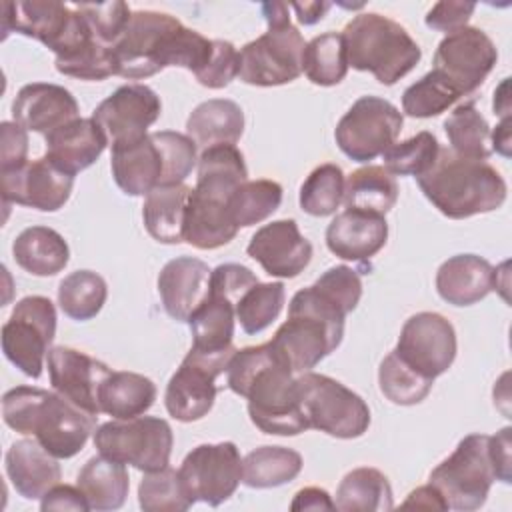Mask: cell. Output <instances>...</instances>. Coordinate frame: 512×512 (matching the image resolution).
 Segmentation results:
<instances>
[{
  "label": "cell",
  "mask_w": 512,
  "mask_h": 512,
  "mask_svg": "<svg viewBox=\"0 0 512 512\" xmlns=\"http://www.w3.org/2000/svg\"><path fill=\"white\" fill-rule=\"evenodd\" d=\"M108 298L106 280L92 270L70 272L58 286V304L62 312L78 322L94 318Z\"/></svg>",
  "instance_id": "obj_42"
},
{
  "label": "cell",
  "mask_w": 512,
  "mask_h": 512,
  "mask_svg": "<svg viewBox=\"0 0 512 512\" xmlns=\"http://www.w3.org/2000/svg\"><path fill=\"white\" fill-rule=\"evenodd\" d=\"M344 172L336 164H320L300 186V208L310 216H330L344 200Z\"/></svg>",
  "instance_id": "obj_47"
},
{
  "label": "cell",
  "mask_w": 512,
  "mask_h": 512,
  "mask_svg": "<svg viewBox=\"0 0 512 512\" xmlns=\"http://www.w3.org/2000/svg\"><path fill=\"white\" fill-rule=\"evenodd\" d=\"M342 36L348 66L370 72L384 86L396 84L422 58L420 46L406 28L376 12L356 14Z\"/></svg>",
  "instance_id": "obj_5"
},
{
  "label": "cell",
  "mask_w": 512,
  "mask_h": 512,
  "mask_svg": "<svg viewBox=\"0 0 512 512\" xmlns=\"http://www.w3.org/2000/svg\"><path fill=\"white\" fill-rule=\"evenodd\" d=\"M444 132L448 136L450 150L456 156L470 160L490 158V126L472 100L456 106L450 112V116L444 120Z\"/></svg>",
  "instance_id": "obj_39"
},
{
  "label": "cell",
  "mask_w": 512,
  "mask_h": 512,
  "mask_svg": "<svg viewBox=\"0 0 512 512\" xmlns=\"http://www.w3.org/2000/svg\"><path fill=\"white\" fill-rule=\"evenodd\" d=\"M488 440V434L464 436L454 452L430 472L428 484L442 494L448 508L478 510L484 506L496 480Z\"/></svg>",
  "instance_id": "obj_9"
},
{
  "label": "cell",
  "mask_w": 512,
  "mask_h": 512,
  "mask_svg": "<svg viewBox=\"0 0 512 512\" xmlns=\"http://www.w3.org/2000/svg\"><path fill=\"white\" fill-rule=\"evenodd\" d=\"M2 418L14 432L34 436L58 460L76 456L96 430V416L36 386L10 388L2 396Z\"/></svg>",
  "instance_id": "obj_2"
},
{
  "label": "cell",
  "mask_w": 512,
  "mask_h": 512,
  "mask_svg": "<svg viewBox=\"0 0 512 512\" xmlns=\"http://www.w3.org/2000/svg\"><path fill=\"white\" fill-rule=\"evenodd\" d=\"M512 428L504 426L502 430H498L494 436H490L488 440V450H490V458L494 464V472H496V480L510 484L512 480V458H510V448H512V440H510Z\"/></svg>",
  "instance_id": "obj_59"
},
{
  "label": "cell",
  "mask_w": 512,
  "mask_h": 512,
  "mask_svg": "<svg viewBox=\"0 0 512 512\" xmlns=\"http://www.w3.org/2000/svg\"><path fill=\"white\" fill-rule=\"evenodd\" d=\"M314 286L326 294L334 304H338L344 314L348 316L360 302L362 296V280L360 274L350 268V266H332L328 268L316 282Z\"/></svg>",
  "instance_id": "obj_53"
},
{
  "label": "cell",
  "mask_w": 512,
  "mask_h": 512,
  "mask_svg": "<svg viewBox=\"0 0 512 512\" xmlns=\"http://www.w3.org/2000/svg\"><path fill=\"white\" fill-rule=\"evenodd\" d=\"M228 388L248 400V416L264 434L296 436L308 430L292 368L272 346H246L226 366Z\"/></svg>",
  "instance_id": "obj_1"
},
{
  "label": "cell",
  "mask_w": 512,
  "mask_h": 512,
  "mask_svg": "<svg viewBox=\"0 0 512 512\" xmlns=\"http://www.w3.org/2000/svg\"><path fill=\"white\" fill-rule=\"evenodd\" d=\"M404 508H424V510H448L446 500L442 494L432 486H420L408 494V498L402 502Z\"/></svg>",
  "instance_id": "obj_61"
},
{
  "label": "cell",
  "mask_w": 512,
  "mask_h": 512,
  "mask_svg": "<svg viewBox=\"0 0 512 512\" xmlns=\"http://www.w3.org/2000/svg\"><path fill=\"white\" fill-rule=\"evenodd\" d=\"M490 146L504 158H510V116L502 118L500 124L490 130Z\"/></svg>",
  "instance_id": "obj_63"
},
{
  "label": "cell",
  "mask_w": 512,
  "mask_h": 512,
  "mask_svg": "<svg viewBox=\"0 0 512 512\" xmlns=\"http://www.w3.org/2000/svg\"><path fill=\"white\" fill-rule=\"evenodd\" d=\"M288 6L296 12V18L300 24L312 26L324 18V14L332 4L330 2H292Z\"/></svg>",
  "instance_id": "obj_62"
},
{
  "label": "cell",
  "mask_w": 512,
  "mask_h": 512,
  "mask_svg": "<svg viewBox=\"0 0 512 512\" xmlns=\"http://www.w3.org/2000/svg\"><path fill=\"white\" fill-rule=\"evenodd\" d=\"M344 320V310L312 284L292 296L288 320L268 344L292 372H310L340 346Z\"/></svg>",
  "instance_id": "obj_4"
},
{
  "label": "cell",
  "mask_w": 512,
  "mask_h": 512,
  "mask_svg": "<svg viewBox=\"0 0 512 512\" xmlns=\"http://www.w3.org/2000/svg\"><path fill=\"white\" fill-rule=\"evenodd\" d=\"M14 490L26 500L42 498L62 478L58 458L38 440H16L4 458Z\"/></svg>",
  "instance_id": "obj_28"
},
{
  "label": "cell",
  "mask_w": 512,
  "mask_h": 512,
  "mask_svg": "<svg viewBox=\"0 0 512 512\" xmlns=\"http://www.w3.org/2000/svg\"><path fill=\"white\" fill-rule=\"evenodd\" d=\"M54 64L60 74L80 80H106L116 74L112 46H106L96 38L64 56H56Z\"/></svg>",
  "instance_id": "obj_50"
},
{
  "label": "cell",
  "mask_w": 512,
  "mask_h": 512,
  "mask_svg": "<svg viewBox=\"0 0 512 512\" xmlns=\"http://www.w3.org/2000/svg\"><path fill=\"white\" fill-rule=\"evenodd\" d=\"M28 130L18 122L0 124V174L22 168L28 162Z\"/></svg>",
  "instance_id": "obj_56"
},
{
  "label": "cell",
  "mask_w": 512,
  "mask_h": 512,
  "mask_svg": "<svg viewBox=\"0 0 512 512\" xmlns=\"http://www.w3.org/2000/svg\"><path fill=\"white\" fill-rule=\"evenodd\" d=\"M262 14L268 30L240 48L238 78L250 86H282L302 74L306 42L290 22L288 4L264 2Z\"/></svg>",
  "instance_id": "obj_6"
},
{
  "label": "cell",
  "mask_w": 512,
  "mask_h": 512,
  "mask_svg": "<svg viewBox=\"0 0 512 512\" xmlns=\"http://www.w3.org/2000/svg\"><path fill=\"white\" fill-rule=\"evenodd\" d=\"M56 334V308L46 296L16 302L2 326V352L22 374L38 378Z\"/></svg>",
  "instance_id": "obj_12"
},
{
  "label": "cell",
  "mask_w": 512,
  "mask_h": 512,
  "mask_svg": "<svg viewBox=\"0 0 512 512\" xmlns=\"http://www.w3.org/2000/svg\"><path fill=\"white\" fill-rule=\"evenodd\" d=\"M232 356L202 354L194 348L184 356L178 370L166 386L164 404L168 414L180 422H196L204 418L216 398V378L226 372Z\"/></svg>",
  "instance_id": "obj_15"
},
{
  "label": "cell",
  "mask_w": 512,
  "mask_h": 512,
  "mask_svg": "<svg viewBox=\"0 0 512 512\" xmlns=\"http://www.w3.org/2000/svg\"><path fill=\"white\" fill-rule=\"evenodd\" d=\"M78 112L80 108L72 92L50 82H32L22 86L12 102L14 122L44 136L80 118Z\"/></svg>",
  "instance_id": "obj_23"
},
{
  "label": "cell",
  "mask_w": 512,
  "mask_h": 512,
  "mask_svg": "<svg viewBox=\"0 0 512 512\" xmlns=\"http://www.w3.org/2000/svg\"><path fill=\"white\" fill-rule=\"evenodd\" d=\"M394 352L410 368L434 380L456 358L454 326L438 312H418L404 322Z\"/></svg>",
  "instance_id": "obj_16"
},
{
  "label": "cell",
  "mask_w": 512,
  "mask_h": 512,
  "mask_svg": "<svg viewBox=\"0 0 512 512\" xmlns=\"http://www.w3.org/2000/svg\"><path fill=\"white\" fill-rule=\"evenodd\" d=\"M178 474L192 502L220 506L242 482V458L234 442L200 444L186 454Z\"/></svg>",
  "instance_id": "obj_14"
},
{
  "label": "cell",
  "mask_w": 512,
  "mask_h": 512,
  "mask_svg": "<svg viewBox=\"0 0 512 512\" xmlns=\"http://www.w3.org/2000/svg\"><path fill=\"white\" fill-rule=\"evenodd\" d=\"M174 434L158 416L110 420L94 430V446L106 458L130 464L142 472H154L170 464Z\"/></svg>",
  "instance_id": "obj_11"
},
{
  "label": "cell",
  "mask_w": 512,
  "mask_h": 512,
  "mask_svg": "<svg viewBox=\"0 0 512 512\" xmlns=\"http://www.w3.org/2000/svg\"><path fill=\"white\" fill-rule=\"evenodd\" d=\"M494 114L506 118L510 112V100H508V78L502 80V84L498 86V90L494 92Z\"/></svg>",
  "instance_id": "obj_64"
},
{
  "label": "cell",
  "mask_w": 512,
  "mask_h": 512,
  "mask_svg": "<svg viewBox=\"0 0 512 512\" xmlns=\"http://www.w3.org/2000/svg\"><path fill=\"white\" fill-rule=\"evenodd\" d=\"M110 168L116 186L128 196H146L166 182V158L154 132L140 140L112 146Z\"/></svg>",
  "instance_id": "obj_22"
},
{
  "label": "cell",
  "mask_w": 512,
  "mask_h": 512,
  "mask_svg": "<svg viewBox=\"0 0 512 512\" xmlns=\"http://www.w3.org/2000/svg\"><path fill=\"white\" fill-rule=\"evenodd\" d=\"M282 202V186L274 180H246L230 196L228 208L238 228L260 224L272 216Z\"/></svg>",
  "instance_id": "obj_43"
},
{
  "label": "cell",
  "mask_w": 512,
  "mask_h": 512,
  "mask_svg": "<svg viewBox=\"0 0 512 512\" xmlns=\"http://www.w3.org/2000/svg\"><path fill=\"white\" fill-rule=\"evenodd\" d=\"M474 10H476L474 2H452V0L448 2V0H444V2H436L428 10L424 22L432 30L450 34V32H456V30L468 26V20L474 14Z\"/></svg>",
  "instance_id": "obj_57"
},
{
  "label": "cell",
  "mask_w": 512,
  "mask_h": 512,
  "mask_svg": "<svg viewBox=\"0 0 512 512\" xmlns=\"http://www.w3.org/2000/svg\"><path fill=\"white\" fill-rule=\"evenodd\" d=\"M378 384L380 392L398 406H412L422 402L430 390L434 380L422 376L414 368H410L394 350L380 362L378 368Z\"/></svg>",
  "instance_id": "obj_46"
},
{
  "label": "cell",
  "mask_w": 512,
  "mask_h": 512,
  "mask_svg": "<svg viewBox=\"0 0 512 512\" xmlns=\"http://www.w3.org/2000/svg\"><path fill=\"white\" fill-rule=\"evenodd\" d=\"M2 202L22 204L40 212L60 210L74 186V176L62 172L46 156L26 162L22 168L0 174Z\"/></svg>",
  "instance_id": "obj_19"
},
{
  "label": "cell",
  "mask_w": 512,
  "mask_h": 512,
  "mask_svg": "<svg viewBox=\"0 0 512 512\" xmlns=\"http://www.w3.org/2000/svg\"><path fill=\"white\" fill-rule=\"evenodd\" d=\"M160 96L146 84H124L104 98L92 112L110 146L140 140L160 118Z\"/></svg>",
  "instance_id": "obj_18"
},
{
  "label": "cell",
  "mask_w": 512,
  "mask_h": 512,
  "mask_svg": "<svg viewBox=\"0 0 512 512\" xmlns=\"http://www.w3.org/2000/svg\"><path fill=\"white\" fill-rule=\"evenodd\" d=\"M76 486L86 496L90 510H118L130 490L126 464L102 454L92 456L80 468Z\"/></svg>",
  "instance_id": "obj_34"
},
{
  "label": "cell",
  "mask_w": 512,
  "mask_h": 512,
  "mask_svg": "<svg viewBox=\"0 0 512 512\" xmlns=\"http://www.w3.org/2000/svg\"><path fill=\"white\" fill-rule=\"evenodd\" d=\"M154 136L160 142L166 158L164 186L184 184V180L192 174L194 166L198 164L196 142L188 134L174 132V130H160V132H154Z\"/></svg>",
  "instance_id": "obj_52"
},
{
  "label": "cell",
  "mask_w": 512,
  "mask_h": 512,
  "mask_svg": "<svg viewBox=\"0 0 512 512\" xmlns=\"http://www.w3.org/2000/svg\"><path fill=\"white\" fill-rule=\"evenodd\" d=\"M458 98H462L460 90L442 72L432 68L404 90L402 110L412 118H432L448 110Z\"/></svg>",
  "instance_id": "obj_44"
},
{
  "label": "cell",
  "mask_w": 512,
  "mask_h": 512,
  "mask_svg": "<svg viewBox=\"0 0 512 512\" xmlns=\"http://www.w3.org/2000/svg\"><path fill=\"white\" fill-rule=\"evenodd\" d=\"M46 364L54 392L92 416L100 414L98 392L112 372L104 362L68 346H54L48 350Z\"/></svg>",
  "instance_id": "obj_20"
},
{
  "label": "cell",
  "mask_w": 512,
  "mask_h": 512,
  "mask_svg": "<svg viewBox=\"0 0 512 512\" xmlns=\"http://www.w3.org/2000/svg\"><path fill=\"white\" fill-rule=\"evenodd\" d=\"M336 510L342 512H386L394 508L388 478L370 466L350 470L336 488Z\"/></svg>",
  "instance_id": "obj_36"
},
{
  "label": "cell",
  "mask_w": 512,
  "mask_h": 512,
  "mask_svg": "<svg viewBox=\"0 0 512 512\" xmlns=\"http://www.w3.org/2000/svg\"><path fill=\"white\" fill-rule=\"evenodd\" d=\"M498 60V50L490 36L474 26H464L446 34L434 54V70L442 72L462 96L482 86Z\"/></svg>",
  "instance_id": "obj_17"
},
{
  "label": "cell",
  "mask_w": 512,
  "mask_h": 512,
  "mask_svg": "<svg viewBox=\"0 0 512 512\" xmlns=\"http://www.w3.org/2000/svg\"><path fill=\"white\" fill-rule=\"evenodd\" d=\"M44 140L46 158L70 176L92 166L108 144L92 118H76L44 136Z\"/></svg>",
  "instance_id": "obj_27"
},
{
  "label": "cell",
  "mask_w": 512,
  "mask_h": 512,
  "mask_svg": "<svg viewBox=\"0 0 512 512\" xmlns=\"http://www.w3.org/2000/svg\"><path fill=\"white\" fill-rule=\"evenodd\" d=\"M300 470V452L286 446H260L242 460V482L248 488H276L292 482Z\"/></svg>",
  "instance_id": "obj_38"
},
{
  "label": "cell",
  "mask_w": 512,
  "mask_h": 512,
  "mask_svg": "<svg viewBox=\"0 0 512 512\" xmlns=\"http://www.w3.org/2000/svg\"><path fill=\"white\" fill-rule=\"evenodd\" d=\"M296 388L310 428L344 440L358 438L368 430V404L342 382L310 370L296 378Z\"/></svg>",
  "instance_id": "obj_8"
},
{
  "label": "cell",
  "mask_w": 512,
  "mask_h": 512,
  "mask_svg": "<svg viewBox=\"0 0 512 512\" xmlns=\"http://www.w3.org/2000/svg\"><path fill=\"white\" fill-rule=\"evenodd\" d=\"M246 252L274 278H296L312 260V244L300 234L292 218L274 220L258 228Z\"/></svg>",
  "instance_id": "obj_21"
},
{
  "label": "cell",
  "mask_w": 512,
  "mask_h": 512,
  "mask_svg": "<svg viewBox=\"0 0 512 512\" xmlns=\"http://www.w3.org/2000/svg\"><path fill=\"white\" fill-rule=\"evenodd\" d=\"M40 508L44 512L48 510H74V512H86L90 510L86 496L82 494V490L76 486H68V484H56L52 486L42 498H40Z\"/></svg>",
  "instance_id": "obj_58"
},
{
  "label": "cell",
  "mask_w": 512,
  "mask_h": 512,
  "mask_svg": "<svg viewBox=\"0 0 512 512\" xmlns=\"http://www.w3.org/2000/svg\"><path fill=\"white\" fill-rule=\"evenodd\" d=\"M388 240V222L380 214L344 210L326 228L328 250L350 262H366L376 256Z\"/></svg>",
  "instance_id": "obj_25"
},
{
  "label": "cell",
  "mask_w": 512,
  "mask_h": 512,
  "mask_svg": "<svg viewBox=\"0 0 512 512\" xmlns=\"http://www.w3.org/2000/svg\"><path fill=\"white\" fill-rule=\"evenodd\" d=\"M156 400V384L136 372H110L100 386V412L128 420L142 416Z\"/></svg>",
  "instance_id": "obj_35"
},
{
  "label": "cell",
  "mask_w": 512,
  "mask_h": 512,
  "mask_svg": "<svg viewBox=\"0 0 512 512\" xmlns=\"http://www.w3.org/2000/svg\"><path fill=\"white\" fill-rule=\"evenodd\" d=\"M228 200L192 188L184 216V242L198 250H214L234 240L240 228L230 214Z\"/></svg>",
  "instance_id": "obj_26"
},
{
  "label": "cell",
  "mask_w": 512,
  "mask_h": 512,
  "mask_svg": "<svg viewBox=\"0 0 512 512\" xmlns=\"http://www.w3.org/2000/svg\"><path fill=\"white\" fill-rule=\"evenodd\" d=\"M398 200L396 178L384 166H364L354 170L344 182L346 210H360L384 216Z\"/></svg>",
  "instance_id": "obj_37"
},
{
  "label": "cell",
  "mask_w": 512,
  "mask_h": 512,
  "mask_svg": "<svg viewBox=\"0 0 512 512\" xmlns=\"http://www.w3.org/2000/svg\"><path fill=\"white\" fill-rule=\"evenodd\" d=\"M422 194L452 220L498 210L508 194L500 172L486 160L456 156L450 148H440L428 172L416 178Z\"/></svg>",
  "instance_id": "obj_3"
},
{
  "label": "cell",
  "mask_w": 512,
  "mask_h": 512,
  "mask_svg": "<svg viewBox=\"0 0 512 512\" xmlns=\"http://www.w3.org/2000/svg\"><path fill=\"white\" fill-rule=\"evenodd\" d=\"M286 288L282 282H256L236 302V320L246 334L266 330L282 312Z\"/></svg>",
  "instance_id": "obj_45"
},
{
  "label": "cell",
  "mask_w": 512,
  "mask_h": 512,
  "mask_svg": "<svg viewBox=\"0 0 512 512\" xmlns=\"http://www.w3.org/2000/svg\"><path fill=\"white\" fill-rule=\"evenodd\" d=\"M494 288V268L478 254H456L436 272V292L452 306H472Z\"/></svg>",
  "instance_id": "obj_29"
},
{
  "label": "cell",
  "mask_w": 512,
  "mask_h": 512,
  "mask_svg": "<svg viewBox=\"0 0 512 512\" xmlns=\"http://www.w3.org/2000/svg\"><path fill=\"white\" fill-rule=\"evenodd\" d=\"M242 132L244 112L234 100L226 98H210L198 104L186 120V134L202 148L236 144Z\"/></svg>",
  "instance_id": "obj_32"
},
{
  "label": "cell",
  "mask_w": 512,
  "mask_h": 512,
  "mask_svg": "<svg viewBox=\"0 0 512 512\" xmlns=\"http://www.w3.org/2000/svg\"><path fill=\"white\" fill-rule=\"evenodd\" d=\"M402 112L380 96H360L334 130L338 148L354 162H370L390 148L400 130Z\"/></svg>",
  "instance_id": "obj_13"
},
{
  "label": "cell",
  "mask_w": 512,
  "mask_h": 512,
  "mask_svg": "<svg viewBox=\"0 0 512 512\" xmlns=\"http://www.w3.org/2000/svg\"><path fill=\"white\" fill-rule=\"evenodd\" d=\"M248 180V168L242 152L234 144H216L202 150L198 158L196 186L232 194Z\"/></svg>",
  "instance_id": "obj_41"
},
{
  "label": "cell",
  "mask_w": 512,
  "mask_h": 512,
  "mask_svg": "<svg viewBox=\"0 0 512 512\" xmlns=\"http://www.w3.org/2000/svg\"><path fill=\"white\" fill-rule=\"evenodd\" d=\"M440 152L438 138L432 132H418L416 136L394 142L390 148L382 152L384 168L394 176H422L432 168Z\"/></svg>",
  "instance_id": "obj_49"
},
{
  "label": "cell",
  "mask_w": 512,
  "mask_h": 512,
  "mask_svg": "<svg viewBox=\"0 0 512 512\" xmlns=\"http://www.w3.org/2000/svg\"><path fill=\"white\" fill-rule=\"evenodd\" d=\"M236 302L214 290L208 292L206 300L188 318L192 332V348L212 356H232L236 348L234 340Z\"/></svg>",
  "instance_id": "obj_30"
},
{
  "label": "cell",
  "mask_w": 512,
  "mask_h": 512,
  "mask_svg": "<svg viewBox=\"0 0 512 512\" xmlns=\"http://www.w3.org/2000/svg\"><path fill=\"white\" fill-rule=\"evenodd\" d=\"M20 32L64 56L94 38L86 18L72 6L52 0L2 2V38Z\"/></svg>",
  "instance_id": "obj_10"
},
{
  "label": "cell",
  "mask_w": 512,
  "mask_h": 512,
  "mask_svg": "<svg viewBox=\"0 0 512 512\" xmlns=\"http://www.w3.org/2000/svg\"><path fill=\"white\" fill-rule=\"evenodd\" d=\"M190 192L192 188L186 184H168L156 186L144 196V228L156 242H184V216Z\"/></svg>",
  "instance_id": "obj_31"
},
{
  "label": "cell",
  "mask_w": 512,
  "mask_h": 512,
  "mask_svg": "<svg viewBox=\"0 0 512 512\" xmlns=\"http://www.w3.org/2000/svg\"><path fill=\"white\" fill-rule=\"evenodd\" d=\"M256 282H260V280L248 266L234 264V262L220 264L210 274V290L224 294L234 302H238L242 298V294L248 288H252Z\"/></svg>",
  "instance_id": "obj_55"
},
{
  "label": "cell",
  "mask_w": 512,
  "mask_h": 512,
  "mask_svg": "<svg viewBox=\"0 0 512 512\" xmlns=\"http://www.w3.org/2000/svg\"><path fill=\"white\" fill-rule=\"evenodd\" d=\"M290 510L292 512H298V510H336V506H334V500L330 498V494L326 490L316 488V486H308V488H302L294 494Z\"/></svg>",
  "instance_id": "obj_60"
},
{
  "label": "cell",
  "mask_w": 512,
  "mask_h": 512,
  "mask_svg": "<svg viewBox=\"0 0 512 512\" xmlns=\"http://www.w3.org/2000/svg\"><path fill=\"white\" fill-rule=\"evenodd\" d=\"M348 56L342 32H324L306 42L302 72L316 86H336L348 74Z\"/></svg>",
  "instance_id": "obj_40"
},
{
  "label": "cell",
  "mask_w": 512,
  "mask_h": 512,
  "mask_svg": "<svg viewBox=\"0 0 512 512\" xmlns=\"http://www.w3.org/2000/svg\"><path fill=\"white\" fill-rule=\"evenodd\" d=\"M182 28L184 24L166 12H132L126 30L112 46L116 76L140 80L172 66Z\"/></svg>",
  "instance_id": "obj_7"
},
{
  "label": "cell",
  "mask_w": 512,
  "mask_h": 512,
  "mask_svg": "<svg viewBox=\"0 0 512 512\" xmlns=\"http://www.w3.org/2000/svg\"><path fill=\"white\" fill-rule=\"evenodd\" d=\"M74 8L86 18L94 38L106 46H114L126 30L132 10L124 2H96V4H74Z\"/></svg>",
  "instance_id": "obj_51"
},
{
  "label": "cell",
  "mask_w": 512,
  "mask_h": 512,
  "mask_svg": "<svg viewBox=\"0 0 512 512\" xmlns=\"http://www.w3.org/2000/svg\"><path fill=\"white\" fill-rule=\"evenodd\" d=\"M12 254L16 264L32 276H54L70 260L66 240L48 226L24 228L12 244Z\"/></svg>",
  "instance_id": "obj_33"
},
{
  "label": "cell",
  "mask_w": 512,
  "mask_h": 512,
  "mask_svg": "<svg viewBox=\"0 0 512 512\" xmlns=\"http://www.w3.org/2000/svg\"><path fill=\"white\" fill-rule=\"evenodd\" d=\"M210 274L212 268L200 258L178 256L166 262L158 274V294L166 314L188 322L210 292Z\"/></svg>",
  "instance_id": "obj_24"
},
{
  "label": "cell",
  "mask_w": 512,
  "mask_h": 512,
  "mask_svg": "<svg viewBox=\"0 0 512 512\" xmlns=\"http://www.w3.org/2000/svg\"><path fill=\"white\" fill-rule=\"evenodd\" d=\"M138 504L144 512H184L194 502L186 494L178 470L166 466L144 472L138 484Z\"/></svg>",
  "instance_id": "obj_48"
},
{
  "label": "cell",
  "mask_w": 512,
  "mask_h": 512,
  "mask_svg": "<svg viewBox=\"0 0 512 512\" xmlns=\"http://www.w3.org/2000/svg\"><path fill=\"white\" fill-rule=\"evenodd\" d=\"M240 68V56L232 42L226 40H214L212 56L208 64L196 74V80L212 90L228 86L236 76Z\"/></svg>",
  "instance_id": "obj_54"
}]
</instances>
